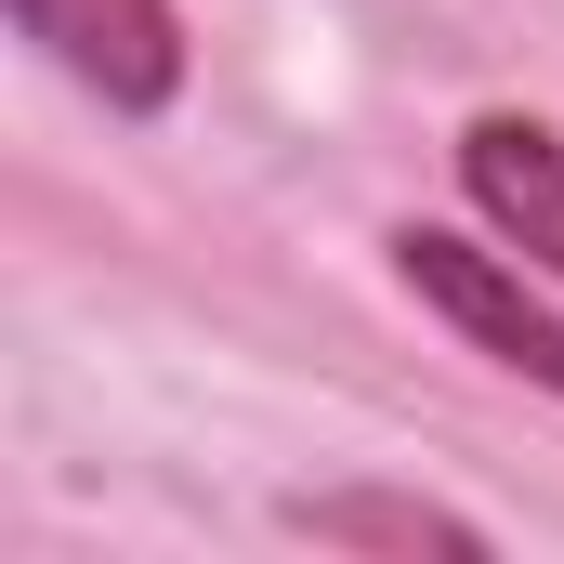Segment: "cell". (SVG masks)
I'll list each match as a JSON object with an SVG mask.
<instances>
[{
  "label": "cell",
  "mask_w": 564,
  "mask_h": 564,
  "mask_svg": "<svg viewBox=\"0 0 564 564\" xmlns=\"http://www.w3.org/2000/svg\"><path fill=\"white\" fill-rule=\"evenodd\" d=\"M394 276L421 289V315H446L473 355H499L512 381L564 394V302H552V276L525 250H473L446 224H394Z\"/></svg>",
  "instance_id": "cell-1"
},
{
  "label": "cell",
  "mask_w": 564,
  "mask_h": 564,
  "mask_svg": "<svg viewBox=\"0 0 564 564\" xmlns=\"http://www.w3.org/2000/svg\"><path fill=\"white\" fill-rule=\"evenodd\" d=\"M13 40H40V66H66L106 119L184 106V13L171 0H13Z\"/></svg>",
  "instance_id": "cell-2"
},
{
  "label": "cell",
  "mask_w": 564,
  "mask_h": 564,
  "mask_svg": "<svg viewBox=\"0 0 564 564\" xmlns=\"http://www.w3.org/2000/svg\"><path fill=\"white\" fill-rule=\"evenodd\" d=\"M459 197L486 210L499 250H525V263L564 289V132H552V119L486 106V119L459 132Z\"/></svg>",
  "instance_id": "cell-3"
},
{
  "label": "cell",
  "mask_w": 564,
  "mask_h": 564,
  "mask_svg": "<svg viewBox=\"0 0 564 564\" xmlns=\"http://www.w3.org/2000/svg\"><path fill=\"white\" fill-rule=\"evenodd\" d=\"M289 525L315 552H446V564H486V525L473 512H433V499H394V486H315L289 499Z\"/></svg>",
  "instance_id": "cell-4"
}]
</instances>
